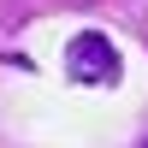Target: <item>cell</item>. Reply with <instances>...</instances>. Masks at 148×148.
Wrapping results in <instances>:
<instances>
[{
    "mask_svg": "<svg viewBox=\"0 0 148 148\" xmlns=\"http://www.w3.org/2000/svg\"><path fill=\"white\" fill-rule=\"evenodd\" d=\"M119 71H125V53H119L113 36L101 30H77L65 42V77L83 83V89H107V83H119Z\"/></svg>",
    "mask_w": 148,
    "mask_h": 148,
    "instance_id": "obj_1",
    "label": "cell"
}]
</instances>
